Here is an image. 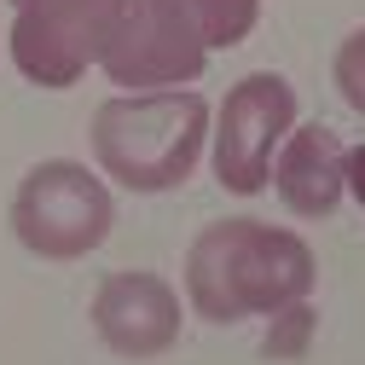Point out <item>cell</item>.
<instances>
[{
    "mask_svg": "<svg viewBox=\"0 0 365 365\" xmlns=\"http://www.w3.org/2000/svg\"><path fill=\"white\" fill-rule=\"evenodd\" d=\"M319 284V261L302 232L255 215L209 220L186 250V307L203 325H244L290 302H307Z\"/></svg>",
    "mask_w": 365,
    "mask_h": 365,
    "instance_id": "6da1fadb",
    "label": "cell"
},
{
    "mask_svg": "<svg viewBox=\"0 0 365 365\" xmlns=\"http://www.w3.org/2000/svg\"><path fill=\"white\" fill-rule=\"evenodd\" d=\"M215 105L192 87H151V93H116L87 122V145L110 186L122 192H180L209 151Z\"/></svg>",
    "mask_w": 365,
    "mask_h": 365,
    "instance_id": "7a4b0ae2",
    "label": "cell"
},
{
    "mask_svg": "<svg viewBox=\"0 0 365 365\" xmlns=\"http://www.w3.org/2000/svg\"><path fill=\"white\" fill-rule=\"evenodd\" d=\"M110 226H116L110 180L87 163L47 157L12 192V238L35 261H81L110 238Z\"/></svg>",
    "mask_w": 365,
    "mask_h": 365,
    "instance_id": "3957f363",
    "label": "cell"
},
{
    "mask_svg": "<svg viewBox=\"0 0 365 365\" xmlns=\"http://www.w3.org/2000/svg\"><path fill=\"white\" fill-rule=\"evenodd\" d=\"M296 128V87L279 70L238 76L209 122V168L226 197H261L284 133Z\"/></svg>",
    "mask_w": 365,
    "mask_h": 365,
    "instance_id": "277c9868",
    "label": "cell"
},
{
    "mask_svg": "<svg viewBox=\"0 0 365 365\" xmlns=\"http://www.w3.org/2000/svg\"><path fill=\"white\" fill-rule=\"evenodd\" d=\"M128 0H29L12 18V64L29 87L64 93L87 70H99V53L116 29Z\"/></svg>",
    "mask_w": 365,
    "mask_h": 365,
    "instance_id": "5b68a950",
    "label": "cell"
},
{
    "mask_svg": "<svg viewBox=\"0 0 365 365\" xmlns=\"http://www.w3.org/2000/svg\"><path fill=\"white\" fill-rule=\"evenodd\" d=\"M209 58L215 53L163 0H128L99 53V70L116 81V93H151V87H192Z\"/></svg>",
    "mask_w": 365,
    "mask_h": 365,
    "instance_id": "8992f818",
    "label": "cell"
},
{
    "mask_svg": "<svg viewBox=\"0 0 365 365\" xmlns=\"http://www.w3.org/2000/svg\"><path fill=\"white\" fill-rule=\"evenodd\" d=\"M87 319H93V336H99L116 359H157V354H168V348L180 342L186 296H180L168 279H157V272L128 267V272L99 279Z\"/></svg>",
    "mask_w": 365,
    "mask_h": 365,
    "instance_id": "52a82bcc",
    "label": "cell"
},
{
    "mask_svg": "<svg viewBox=\"0 0 365 365\" xmlns=\"http://www.w3.org/2000/svg\"><path fill=\"white\" fill-rule=\"evenodd\" d=\"M342 140L325 128V122H296L284 133L279 157H272V180L267 186L279 192V203L302 220H331L348 197L342 186Z\"/></svg>",
    "mask_w": 365,
    "mask_h": 365,
    "instance_id": "ba28073f",
    "label": "cell"
},
{
    "mask_svg": "<svg viewBox=\"0 0 365 365\" xmlns=\"http://www.w3.org/2000/svg\"><path fill=\"white\" fill-rule=\"evenodd\" d=\"M163 6L186 24L209 53H232L255 35L261 24V0H163Z\"/></svg>",
    "mask_w": 365,
    "mask_h": 365,
    "instance_id": "9c48e42d",
    "label": "cell"
},
{
    "mask_svg": "<svg viewBox=\"0 0 365 365\" xmlns=\"http://www.w3.org/2000/svg\"><path fill=\"white\" fill-rule=\"evenodd\" d=\"M313 336H319V307H313V296H307V302H290V307H279V313H267L261 354H267V359H302V354L313 348Z\"/></svg>",
    "mask_w": 365,
    "mask_h": 365,
    "instance_id": "30bf717a",
    "label": "cell"
},
{
    "mask_svg": "<svg viewBox=\"0 0 365 365\" xmlns=\"http://www.w3.org/2000/svg\"><path fill=\"white\" fill-rule=\"evenodd\" d=\"M331 81H336L342 105L365 116V24L342 35V47H336V58H331Z\"/></svg>",
    "mask_w": 365,
    "mask_h": 365,
    "instance_id": "8fae6325",
    "label": "cell"
},
{
    "mask_svg": "<svg viewBox=\"0 0 365 365\" xmlns=\"http://www.w3.org/2000/svg\"><path fill=\"white\" fill-rule=\"evenodd\" d=\"M342 186H348V197L365 209V145H348V151H342Z\"/></svg>",
    "mask_w": 365,
    "mask_h": 365,
    "instance_id": "7c38bea8",
    "label": "cell"
},
{
    "mask_svg": "<svg viewBox=\"0 0 365 365\" xmlns=\"http://www.w3.org/2000/svg\"><path fill=\"white\" fill-rule=\"evenodd\" d=\"M18 6H29V0H12V12H18Z\"/></svg>",
    "mask_w": 365,
    "mask_h": 365,
    "instance_id": "4fadbf2b",
    "label": "cell"
}]
</instances>
